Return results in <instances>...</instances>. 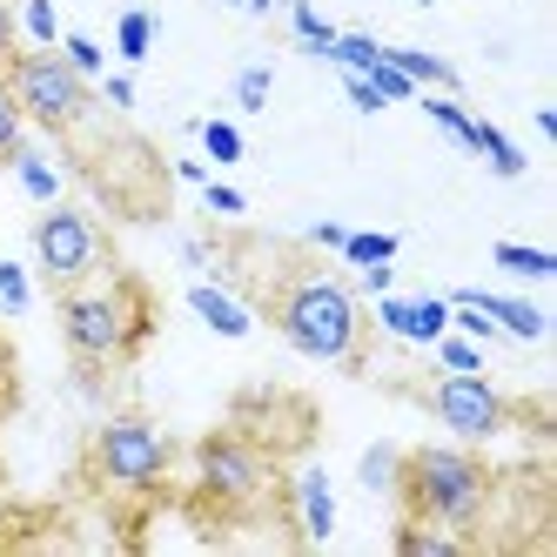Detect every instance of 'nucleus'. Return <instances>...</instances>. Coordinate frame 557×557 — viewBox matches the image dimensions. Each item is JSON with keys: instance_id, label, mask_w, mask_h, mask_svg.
I'll list each match as a JSON object with an SVG mask.
<instances>
[{"instance_id": "obj_1", "label": "nucleus", "mask_w": 557, "mask_h": 557, "mask_svg": "<svg viewBox=\"0 0 557 557\" xmlns=\"http://www.w3.org/2000/svg\"><path fill=\"white\" fill-rule=\"evenodd\" d=\"M396 497H404V517H423V524H444V531L470 537L484 524V510H491V470L470 450L423 444V450H404Z\"/></svg>"}, {"instance_id": "obj_2", "label": "nucleus", "mask_w": 557, "mask_h": 557, "mask_svg": "<svg viewBox=\"0 0 557 557\" xmlns=\"http://www.w3.org/2000/svg\"><path fill=\"white\" fill-rule=\"evenodd\" d=\"M148 323L154 315H148L141 283H101V289L74 283V289H61V336H67V356L82 363V376L135 356Z\"/></svg>"}, {"instance_id": "obj_3", "label": "nucleus", "mask_w": 557, "mask_h": 557, "mask_svg": "<svg viewBox=\"0 0 557 557\" xmlns=\"http://www.w3.org/2000/svg\"><path fill=\"white\" fill-rule=\"evenodd\" d=\"M275 330L289 336V349L315 356V363H356L363 309H356V289H343L336 275H296L283 302H275Z\"/></svg>"}, {"instance_id": "obj_4", "label": "nucleus", "mask_w": 557, "mask_h": 557, "mask_svg": "<svg viewBox=\"0 0 557 557\" xmlns=\"http://www.w3.org/2000/svg\"><path fill=\"white\" fill-rule=\"evenodd\" d=\"M8 88L21 101V114L34 128H48V135H67V128H82L88 122V74L74 67L61 48H27L8 61Z\"/></svg>"}, {"instance_id": "obj_5", "label": "nucleus", "mask_w": 557, "mask_h": 557, "mask_svg": "<svg viewBox=\"0 0 557 557\" xmlns=\"http://www.w3.org/2000/svg\"><path fill=\"white\" fill-rule=\"evenodd\" d=\"M88 470H95V484L101 491H154L162 476L175 470V444L162 430H154L148 417H108L95 430V444H88Z\"/></svg>"}, {"instance_id": "obj_6", "label": "nucleus", "mask_w": 557, "mask_h": 557, "mask_svg": "<svg viewBox=\"0 0 557 557\" xmlns=\"http://www.w3.org/2000/svg\"><path fill=\"white\" fill-rule=\"evenodd\" d=\"M34 262L54 289H74V283H95L108 269V235L95 215L67 209V202H48V215L34 222Z\"/></svg>"}, {"instance_id": "obj_7", "label": "nucleus", "mask_w": 557, "mask_h": 557, "mask_svg": "<svg viewBox=\"0 0 557 557\" xmlns=\"http://www.w3.org/2000/svg\"><path fill=\"white\" fill-rule=\"evenodd\" d=\"M269 484V463L262 450L249 444V436H235V430H215L195 444V491H202V504H222V510H243L256 504Z\"/></svg>"}, {"instance_id": "obj_8", "label": "nucleus", "mask_w": 557, "mask_h": 557, "mask_svg": "<svg viewBox=\"0 0 557 557\" xmlns=\"http://www.w3.org/2000/svg\"><path fill=\"white\" fill-rule=\"evenodd\" d=\"M430 410H436V423H444L457 444H491V436L510 423L504 389L484 370H444L436 389H430Z\"/></svg>"}, {"instance_id": "obj_9", "label": "nucleus", "mask_w": 557, "mask_h": 557, "mask_svg": "<svg viewBox=\"0 0 557 557\" xmlns=\"http://www.w3.org/2000/svg\"><path fill=\"white\" fill-rule=\"evenodd\" d=\"M296 524H302V537L309 544H330L336 537V491H330V470L323 463H302V476H296Z\"/></svg>"}, {"instance_id": "obj_10", "label": "nucleus", "mask_w": 557, "mask_h": 557, "mask_svg": "<svg viewBox=\"0 0 557 557\" xmlns=\"http://www.w3.org/2000/svg\"><path fill=\"white\" fill-rule=\"evenodd\" d=\"M188 309L202 315V323H209L215 336H228V343H243V336L256 330L249 302H235V296H228V289H215V283H195V289H188Z\"/></svg>"}, {"instance_id": "obj_11", "label": "nucleus", "mask_w": 557, "mask_h": 557, "mask_svg": "<svg viewBox=\"0 0 557 557\" xmlns=\"http://www.w3.org/2000/svg\"><path fill=\"white\" fill-rule=\"evenodd\" d=\"M396 550L404 557H457L463 537L444 531V524H423V517H404V524H396Z\"/></svg>"}, {"instance_id": "obj_12", "label": "nucleus", "mask_w": 557, "mask_h": 557, "mask_svg": "<svg viewBox=\"0 0 557 557\" xmlns=\"http://www.w3.org/2000/svg\"><path fill=\"white\" fill-rule=\"evenodd\" d=\"M470 154H484V162H491L504 182H517V175H524V148H517L504 128H491V122H476V128H470Z\"/></svg>"}, {"instance_id": "obj_13", "label": "nucleus", "mask_w": 557, "mask_h": 557, "mask_svg": "<svg viewBox=\"0 0 557 557\" xmlns=\"http://www.w3.org/2000/svg\"><path fill=\"white\" fill-rule=\"evenodd\" d=\"M383 54L404 67L417 88H450V95H457V67H450L444 54H423V48H383Z\"/></svg>"}, {"instance_id": "obj_14", "label": "nucleus", "mask_w": 557, "mask_h": 557, "mask_svg": "<svg viewBox=\"0 0 557 557\" xmlns=\"http://www.w3.org/2000/svg\"><path fill=\"white\" fill-rule=\"evenodd\" d=\"M396 476H404V450L396 444H370L363 463H356V484L376 491V497H396Z\"/></svg>"}, {"instance_id": "obj_15", "label": "nucleus", "mask_w": 557, "mask_h": 557, "mask_svg": "<svg viewBox=\"0 0 557 557\" xmlns=\"http://www.w3.org/2000/svg\"><path fill=\"white\" fill-rule=\"evenodd\" d=\"M8 169L21 175V188L34 195V202H61V175H54V162H48L41 148H27V141H21V154H14Z\"/></svg>"}, {"instance_id": "obj_16", "label": "nucleus", "mask_w": 557, "mask_h": 557, "mask_svg": "<svg viewBox=\"0 0 557 557\" xmlns=\"http://www.w3.org/2000/svg\"><path fill=\"white\" fill-rule=\"evenodd\" d=\"M491 262H497L504 275H524V283H550V275H557V256L524 249V243H497V249H491Z\"/></svg>"}, {"instance_id": "obj_17", "label": "nucleus", "mask_w": 557, "mask_h": 557, "mask_svg": "<svg viewBox=\"0 0 557 557\" xmlns=\"http://www.w3.org/2000/svg\"><path fill=\"white\" fill-rule=\"evenodd\" d=\"M336 256H343L349 269H370V262H396V235H383V228H349Z\"/></svg>"}, {"instance_id": "obj_18", "label": "nucleus", "mask_w": 557, "mask_h": 557, "mask_svg": "<svg viewBox=\"0 0 557 557\" xmlns=\"http://www.w3.org/2000/svg\"><path fill=\"white\" fill-rule=\"evenodd\" d=\"M148 48H154V14L128 8L122 21H114V54H122V61H148Z\"/></svg>"}, {"instance_id": "obj_19", "label": "nucleus", "mask_w": 557, "mask_h": 557, "mask_svg": "<svg viewBox=\"0 0 557 557\" xmlns=\"http://www.w3.org/2000/svg\"><path fill=\"white\" fill-rule=\"evenodd\" d=\"M195 135H202V154L222 162V169H235V162H243V148H249L235 122H195Z\"/></svg>"}, {"instance_id": "obj_20", "label": "nucleus", "mask_w": 557, "mask_h": 557, "mask_svg": "<svg viewBox=\"0 0 557 557\" xmlns=\"http://www.w3.org/2000/svg\"><path fill=\"white\" fill-rule=\"evenodd\" d=\"M450 330V302L444 296H417L410 302V330H404V343H436Z\"/></svg>"}, {"instance_id": "obj_21", "label": "nucleus", "mask_w": 557, "mask_h": 557, "mask_svg": "<svg viewBox=\"0 0 557 557\" xmlns=\"http://www.w3.org/2000/svg\"><path fill=\"white\" fill-rule=\"evenodd\" d=\"M289 27H296V41H302L315 61H323V54H330V41H336V27H330L323 14H315L309 0H289Z\"/></svg>"}, {"instance_id": "obj_22", "label": "nucleus", "mask_w": 557, "mask_h": 557, "mask_svg": "<svg viewBox=\"0 0 557 557\" xmlns=\"http://www.w3.org/2000/svg\"><path fill=\"white\" fill-rule=\"evenodd\" d=\"M376 54H383V41H370V34H336L323 61H336L343 74H363V67H376Z\"/></svg>"}, {"instance_id": "obj_23", "label": "nucleus", "mask_w": 557, "mask_h": 557, "mask_svg": "<svg viewBox=\"0 0 557 557\" xmlns=\"http://www.w3.org/2000/svg\"><path fill=\"white\" fill-rule=\"evenodd\" d=\"M423 108H430V122L444 128L457 148H470V128H476V114H470V108H457V95H430Z\"/></svg>"}, {"instance_id": "obj_24", "label": "nucleus", "mask_w": 557, "mask_h": 557, "mask_svg": "<svg viewBox=\"0 0 557 557\" xmlns=\"http://www.w3.org/2000/svg\"><path fill=\"white\" fill-rule=\"evenodd\" d=\"M21 27H27L34 48H61V14H54V0H21Z\"/></svg>"}, {"instance_id": "obj_25", "label": "nucleus", "mask_w": 557, "mask_h": 557, "mask_svg": "<svg viewBox=\"0 0 557 557\" xmlns=\"http://www.w3.org/2000/svg\"><path fill=\"white\" fill-rule=\"evenodd\" d=\"M27 114H21V101H14V88L8 82H0V169H8L14 162V154H21V141H27Z\"/></svg>"}, {"instance_id": "obj_26", "label": "nucleus", "mask_w": 557, "mask_h": 557, "mask_svg": "<svg viewBox=\"0 0 557 557\" xmlns=\"http://www.w3.org/2000/svg\"><path fill=\"white\" fill-rule=\"evenodd\" d=\"M363 82H370V88H376L383 101H410V95H417V82H410V74L396 67L389 54H376V67H363Z\"/></svg>"}, {"instance_id": "obj_27", "label": "nucleus", "mask_w": 557, "mask_h": 557, "mask_svg": "<svg viewBox=\"0 0 557 557\" xmlns=\"http://www.w3.org/2000/svg\"><path fill=\"white\" fill-rule=\"evenodd\" d=\"M430 349H436V370H484V349H476L470 336H450V330H444Z\"/></svg>"}, {"instance_id": "obj_28", "label": "nucleus", "mask_w": 557, "mask_h": 557, "mask_svg": "<svg viewBox=\"0 0 557 557\" xmlns=\"http://www.w3.org/2000/svg\"><path fill=\"white\" fill-rule=\"evenodd\" d=\"M27 302H34L27 269H21V262H0V315H21Z\"/></svg>"}, {"instance_id": "obj_29", "label": "nucleus", "mask_w": 557, "mask_h": 557, "mask_svg": "<svg viewBox=\"0 0 557 557\" xmlns=\"http://www.w3.org/2000/svg\"><path fill=\"white\" fill-rule=\"evenodd\" d=\"M269 101V67H243V74H235V108H262Z\"/></svg>"}, {"instance_id": "obj_30", "label": "nucleus", "mask_w": 557, "mask_h": 557, "mask_svg": "<svg viewBox=\"0 0 557 557\" xmlns=\"http://www.w3.org/2000/svg\"><path fill=\"white\" fill-rule=\"evenodd\" d=\"M61 54L82 67V74H101V48L88 41V34H61Z\"/></svg>"}, {"instance_id": "obj_31", "label": "nucleus", "mask_w": 557, "mask_h": 557, "mask_svg": "<svg viewBox=\"0 0 557 557\" xmlns=\"http://www.w3.org/2000/svg\"><path fill=\"white\" fill-rule=\"evenodd\" d=\"M202 202H209L215 215H243V209H249L243 188H228V182H202Z\"/></svg>"}, {"instance_id": "obj_32", "label": "nucleus", "mask_w": 557, "mask_h": 557, "mask_svg": "<svg viewBox=\"0 0 557 557\" xmlns=\"http://www.w3.org/2000/svg\"><path fill=\"white\" fill-rule=\"evenodd\" d=\"M343 88H349V108H356V114H383V108H389V101L363 82V74H343Z\"/></svg>"}, {"instance_id": "obj_33", "label": "nucleus", "mask_w": 557, "mask_h": 557, "mask_svg": "<svg viewBox=\"0 0 557 557\" xmlns=\"http://www.w3.org/2000/svg\"><path fill=\"white\" fill-rule=\"evenodd\" d=\"M101 95H108V108H135V82H128V74H108V82H101Z\"/></svg>"}, {"instance_id": "obj_34", "label": "nucleus", "mask_w": 557, "mask_h": 557, "mask_svg": "<svg viewBox=\"0 0 557 557\" xmlns=\"http://www.w3.org/2000/svg\"><path fill=\"white\" fill-rule=\"evenodd\" d=\"M356 283H363L370 296H389V283H396V269H389V262H370V269H356Z\"/></svg>"}, {"instance_id": "obj_35", "label": "nucleus", "mask_w": 557, "mask_h": 557, "mask_svg": "<svg viewBox=\"0 0 557 557\" xmlns=\"http://www.w3.org/2000/svg\"><path fill=\"white\" fill-rule=\"evenodd\" d=\"M343 235H349L343 222H315V228H309V243H315V249H343Z\"/></svg>"}, {"instance_id": "obj_36", "label": "nucleus", "mask_w": 557, "mask_h": 557, "mask_svg": "<svg viewBox=\"0 0 557 557\" xmlns=\"http://www.w3.org/2000/svg\"><path fill=\"white\" fill-rule=\"evenodd\" d=\"M243 8H249V14H269V8H275V0H243Z\"/></svg>"}, {"instance_id": "obj_37", "label": "nucleus", "mask_w": 557, "mask_h": 557, "mask_svg": "<svg viewBox=\"0 0 557 557\" xmlns=\"http://www.w3.org/2000/svg\"><path fill=\"white\" fill-rule=\"evenodd\" d=\"M417 8H430V0H417Z\"/></svg>"}]
</instances>
